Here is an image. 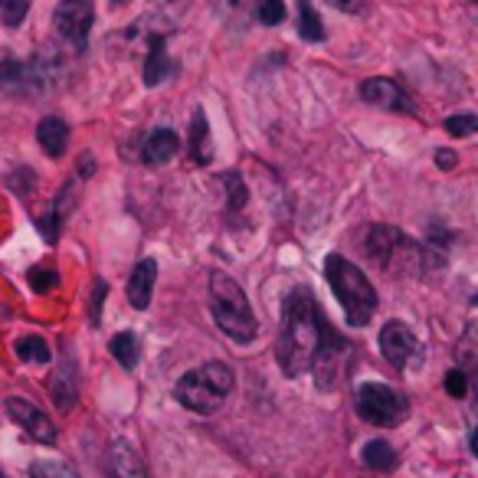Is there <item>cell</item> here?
<instances>
[{"label":"cell","instance_id":"obj_3","mask_svg":"<svg viewBox=\"0 0 478 478\" xmlns=\"http://www.w3.org/2000/svg\"><path fill=\"white\" fill-rule=\"evenodd\" d=\"M210 311H214L216 328L223 334H230L233 341L246 344L256 338V315H253L246 292L236 279H230L220 269L210 275Z\"/></svg>","mask_w":478,"mask_h":478},{"label":"cell","instance_id":"obj_25","mask_svg":"<svg viewBox=\"0 0 478 478\" xmlns=\"http://www.w3.org/2000/svg\"><path fill=\"white\" fill-rule=\"evenodd\" d=\"M253 14H256L259 24L275 26V24H282V20H285V4H282V0H256Z\"/></svg>","mask_w":478,"mask_h":478},{"label":"cell","instance_id":"obj_8","mask_svg":"<svg viewBox=\"0 0 478 478\" xmlns=\"http://www.w3.org/2000/svg\"><path fill=\"white\" fill-rule=\"evenodd\" d=\"M53 24H56V33L66 40L72 50H86L89 43V30L95 24V4L92 0H60L56 4V14H53Z\"/></svg>","mask_w":478,"mask_h":478},{"label":"cell","instance_id":"obj_29","mask_svg":"<svg viewBox=\"0 0 478 478\" xmlns=\"http://www.w3.org/2000/svg\"><path fill=\"white\" fill-rule=\"evenodd\" d=\"M56 282H60V275L53 272V269H46V265H40V269L30 272V285H33V292H50Z\"/></svg>","mask_w":478,"mask_h":478},{"label":"cell","instance_id":"obj_20","mask_svg":"<svg viewBox=\"0 0 478 478\" xmlns=\"http://www.w3.org/2000/svg\"><path fill=\"white\" fill-rule=\"evenodd\" d=\"M364 465L374 472H393L397 469V453H393V445L384 443V439H374V443L364 445Z\"/></svg>","mask_w":478,"mask_h":478},{"label":"cell","instance_id":"obj_23","mask_svg":"<svg viewBox=\"0 0 478 478\" xmlns=\"http://www.w3.org/2000/svg\"><path fill=\"white\" fill-rule=\"evenodd\" d=\"M253 7H256V0H214V10L233 26H246Z\"/></svg>","mask_w":478,"mask_h":478},{"label":"cell","instance_id":"obj_24","mask_svg":"<svg viewBox=\"0 0 478 478\" xmlns=\"http://www.w3.org/2000/svg\"><path fill=\"white\" fill-rule=\"evenodd\" d=\"M17 358L20 360H33V364H46V360L53 358V350H50V344H46L43 338L26 334V338H20V341H17Z\"/></svg>","mask_w":478,"mask_h":478},{"label":"cell","instance_id":"obj_33","mask_svg":"<svg viewBox=\"0 0 478 478\" xmlns=\"http://www.w3.org/2000/svg\"><path fill=\"white\" fill-rule=\"evenodd\" d=\"M325 4L341 10V14H364V7H368V0H325Z\"/></svg>","mask_w":478,"mask_h":478},{"label":"cell","instance_id":"obj_13","mask_svg":"<svg viewBox=\"0 0 478 478\" xmlns=\"http://www.w3.org/2000/svg\"><path fill=\"white\" fill-rule=\"evenodd\" d=\"M50 397L60 410H72L79 400V364H76V354L66 350L60 360V370L53 374L50 380Z\"/></svg>","mask_w":478,"mask_h":478},{"label":"cell","instance_id":"obj_26","mask_svg":"<svg viewBox=\"0 0 478 478\" xmlns=\"http://www.w3.org/2000/svg\"><path fill=\"white\" fill-rule=\"evenodd\" d=\"M223 184H226V194H230V210L233 214H236V210H243V206H246V200H249V190H246V184H243V177H239L236 171H226L223 174Z\"/></svg>","mask_w":478,"mask_h":478},{"label":"cell","instance_id":"obj_22","mask_svg":"<svg viewBox=\"0 0 478 478\" xmlns=\"http://www.w3.org/2000/svg\"><path fill=\"white\" fill-rule=\"evenodd\" d=\"M299 33H301V40H308V43L325 40V24H321V17H318L315 7H311L308 0H299Z\"/></svg>","mask_w":478,"mask_h":478},{"label":"cell","instance_id":"obj_14","mask_svg":"<svg viewBox=\"0 0 478 478\" xmlns=\"http://www.w3.org/2000/svg\"><path fill=\"white\" fill-rule=\"evenodd\" d=\"M154 282H158V263H154V259H141V263L135 265L131 279H129V301H131V308L145 311V308L151 305Z\"/></svg>","mask_w":478,"mask_h":478},{"label":"cell","instance_id":"obj_10","mask_svg":"<svg viewBox=\"0 0 478 478\" xmlns=\"http://www.w3.org/2000/svg\"><path fill=\"white\" fill-rule=\"evenodd\" d=\"M360 99L384 111H397V115H413V111H416L410 92H406L400 82H393V79H384V76L364 79V82H360Z\"/></svg>","mask_w":478,"mask_h":478},{"label":"cell","instance_id":"obj_28","mask_svg":"<svg viewBox=\"0 0 478 478\" xmlns=\"http://www.w3.org/2000/svg\"><path fill=\"white\" fill-rule=\"evenodd\" d=\"M30 10V0H0V20L7 26H20Z\"/></svg>","mask_w":478,"mask_h":478},{"label":"cell","instance_id":"obj_21","mask_svg":"<svg viewBox=\"0 0 478 478\" xmlns=\"http://www.w3.org/2000/svg\"><path fill=\"white\" fill-rule=\"evenodd\" d=\"M109 348H111V358L119 360V364H121L125 370H135V368H138V358H141V354H138V338H135L131 331L115 334Z\"/></svg>","mask_w":478,"mask_h":478},{"label":"cell","instance_id":"obj_12","mask_svg":"<svg viewBox=\"0 0 478 478\" xmlns=\"http://www.w3.org/2000/svg\"><path fill=\"white\" fill-rule=\"evenodd\" d=\"M380 350H384L390 368L403 370L410 364L413 354H416V334L403 325V321H387L384 331H380Z\"/></svg>","mask_w":478,"mask_h":478},{"label":"cell","instance_id":"obj_5","mask_svg":"<svg viewBox=\"0 0 478 478\" xmlns=\"http://www.w3.org/2000/svg\"><path fill=\"white\" fill-rule=\"evenodd\" d=\"M230 390H233V370L223 360H210L204 368L180 377L177 387H174V397H177L184 410L210 416V413L220 410V403L230 397Z\"/></svg>","mask_w":478,"mask_h":478},{"label":"cell","instance_id":"obj_11","mask_svg":"<svg viewBox=\"0 0 478 478\" xmlns=\"http://www.w3.org/2000/svg\"><path fill=\"white\" fill-rule=\"evenodd\" d=\"M7 413L14 416L17 426H24V433L33 435L36 443H46V445L56 443V426H53V419L46 416L40 406H33L30 400H24V397H10Z\"/></svg>","mask_w":478,"mask_h":478},{"label":"cell","instance_id":"obj_15","mask_svg":"<svg viewBox=\"0 0 478 478\" xmlns=\"http://www.w3.org/2000/svg\"><path fill=\"white\" fill-rule=\"evenodd\" d=\"M177 151H180V138L174 135L171 129H154L151 135L145 138V151H141V158H145L148 167H161V164L171 161Z\"/></svg>","mask_w":478,"mask_h":478},{"label":"cell","instance_id":"obj_16","mask_svg":"<svg viewBox=\"0 0 478 478\" xmlns=\"http://www.w3.org/2000/svg\"><path fill=\"white\" fill-rule=\"evenodd\" d=\"M109 453H111V472H115V475H121V478H145L148 475L145 462H141V453H138L129 439H115Z\"/></svg>","mask_w":478,"mask_h":478},{"label":"cell","instance_id":"obj_1","mask_svg":"<svg viewBox=\"0 0 478 478\" xmlns=\"http://www.w3.org/2000/svg\"><path fill=\"white\" fill-rule=\"evenodd\" d=\"M321 321H325V311L318 308L315 295L305 285L285 295L279 348H275L285 377H299L311 368V358H315L318 341H321Z\"/></svg>","mask_w":478,"mask_h":478},{"label":"cell","instance_id":"obj_34","mask_svg":"<svg viewBox=\"0 0 478 478\" xmlns=\"http://www.w3.org/2000/svg\"><path fill=\"white\" fill-rule=\"evenodd\" d=\"M435 164H439L443 171H453L455 164H459V158H455V151H449V148H439V151H435Z\"/></svg>","mask_w":478,"mask_h":478},{"label":"cell","instance_id":"obj_30","mask_svg":"<svg viewBox=\"0 0 478 478\" xmlns=\"http://www.w3.org/2000/svg\"><path fill=\"white\" fill-rule=\"evenodd\" d=\"M465 370H449V374H445V393H453V397H465V393H469V380H465Z\"/></svg>","mask_w":478,"mask_h":478},{"label":"cell","instance_id":"obj_4","mask_svg":"<svg viewBox=\"0 0 478 478\" xmlns=\"http://www.w3.org/2000/svg\"><path fill=\"white\" fill-rule=\"evenodd\" d=\"M325 275L331 282L334 295L341 301L344 315L354 328H364L377 311V292L370 279L360 272L358 265L348 263L344 256H328L325 259Z\"/></svg>","mask_w":478,"mask_h":478},{"label":"cell","instance_id":"obj_7","mask_svg":"<svg viewBox=\"0 0 478 478\" xmlns=\"http://www.w3.org/2000/svg\"><path fill=\"white\" fill-rule=\"evenodd\" d=\"M56 82V66L50 60H17L10 53H0V89L24 95H40Z\"/></svg>","mask_w":478,"mask_h":478},{"label":"cell","instance_id":"obj_19","mask_svg":"<svg viewBox=\"0 0 478 478\" xmlns=\"http://www.w3.org/2000/svg\"><path fill=\"white\" fill-rule=\"evenodd\" d=\"M167 76V33L158 30L148 40V62H145V86H158Z\"/></svg>","mask_w":478,"mask_h":478},{"label":"cell","instance_id":"obj_35","mask_svg":"<svg viewBox=\"0 0 478 478\" xmlns=\"http://www.w3.org/2000/svg\"><path fill=\"white\" fill-rule=\"evenodd\" d=\"M92 171H95V158H92V154H82V158H79V174H82V177H89Z\"/></svg>","mask_w":478,"mask_h":478},{"label":"cell","instance_id":"obj_32","mask_svg":"<svg viewBox=\"0 0 478 478\" xmlns=\"http://www.w3.org/2000/svg\"><path fill=\"white\" fill-rule=\"evenodd\" d=\"M105 295H109V285L99 279V282H95V292H92V311H89L92 325H99V321H102V301H105Z\"/></svg>","mask_w":478,"mask_h":478},{"label":"cell","instance_id":"obj_9","mask_svg":"<svg viewBox=\"0 0 478 478\" xmlns=\"http://www.w3.org/2000/svg\"><path fill=\"white\" fill-rule=\"evenodd\" d=\"M348 354H350V344L328 325V318H325V321H321V341H318L315 358H311V368L318 370V387L331 390L338 374H341V360L348 358Z\"/></svg>","mask_w":478,"mask_h":478},{"label":"cell","instance_id":"obj_36","mask_svg":"<svg viewBox=\"0 0 478 478\" xmlns=\"http://www.w3.org/2000/svg\"><path fill=\"white\" fill-rule=\"evenodd\" d=\"M111 7H121V4H129V0H109Z\"/></svg>","mask_w":478,"mask_h":478},{"label":"cell","instance_id":"obj_2","mask_svg":"<svg viewBox=\"0 0 478 478\" xmlns=\"http://www.w3.org/2000/svg\"><path fill=\"white\" fill-rule=\"evenodd\" d=\"M364 256L377 263L387 275H423L429 269V246L400 233L397 226H370L364 233Z\"/></svg>","mask_w":478,"mask_h":478},{"label":"cell","instance_id":"obj_18","mask_svg":"<svg viewBox=\"0 0 478 478\" xmlns=\"http://www.w3.org/2000/svg\"><path fill=\"white\" fill-rule=\"evenodd\" d=\"M36 141H40V148H43L50 158H62L69 148V125L62 119H56V115H50V119L40 121Z\"/></svg>","mask_w":478,"mask_h":478},{"label":"cell","instance_id":"obj_6","mask_svg":"<svg viewBox=\"0 0 478 478\" xmlns=\"http://www.w3.org/2000/svg\"><path fill=\"white\" fill-rule=\"evenodd\" d=\"M354 406H358V416L364 423H374V426H397L410 413L406 397H400L387 384H360Z\"/></svg>","mask_w":478,"mask_h":478},{"label":"cell","instance_id":"obj_17","mask_svg":"<svg viewBox=\"0 0 478 478\" xmlns=\"http://www.w3.org/2000/svg\"><path fill=\"white\" fill-rule=\"evenodd\" d=\"M190 161L206 167L214 161V141H210V125H206L204 109H194L190 115Z\"/></svg>","mask_w":478,"mask_h":478},{"label":"cell","instance_id":"obj_27","mask_svg":"<svg viewBox=\"0 0 478 478\" xmlns=\"http://www.w3.org/2000/svg\"><path fill=\"white\" fill-rule=\"evenodd\" d=\"M475 129H478V119L472 115V111H459V115H453V119H445V131H449L453 138H469Z\"/></svg>","mask_w":478,"mask_h":478},{"label":"cell","instance_id":"obj_31","mask_svg":"<svg viewBox=\"0 0 478 478\" xmlns=\"http://www.w3.org/2000/svg\"><path fill=\"white\" fill-rule=\"evenodd\" d=\"M33 475H76V469L72 465H66V462H33Z\"/></svg>","mask_w":478,"mask_h":478}]
</instances>
